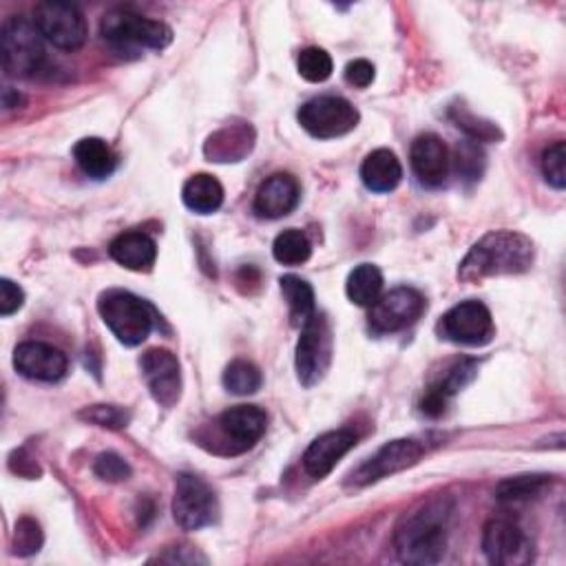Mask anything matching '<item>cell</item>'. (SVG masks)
I'll list each match as a JSON object with an SVG mask.
<instances>
[{
    "label": "cell",
    "instance_id": "6da1fadb",
    "mask_svg": "<svg viewBox=\"0 0 566 566\" xmlns=\"http://www.w3.org/2000/svg\"><path fill=\"white\" fill-rule=\"evenodd\" d=\"M535 262L533 241L516 230H492L478 239L458 268V279L467 284L490 277L522 275Z\"/></svg>",
    "mask_w": 566,
    "mask_h": 566
},
{
    "label": "cell",
    "instance_id": "7a4b0ae2",
    "mask_svg": "<svg viewBox=\"0 0 566 566\" xmlns=\"http://www.w3.org/2000/svg\"><path fill=\"white\" fill-rule=\"evenodd\" d=\"M451 514L454 503L441 496L402 520L394 535L398 559L417 566L438 564L447 551Z\"/></svg>",
    "mask_w": 566,
    "mask_h": 566
},
{
    "label": "cell",
    "instance_id": "3957f363",
    "mask_svg": "<svg viewBox=\"0 0 566 566\" xmlns=\"http://www.w3.org/2000/svg\"><path fill=\"white\" fill-rule=\"evenodd\" d=\"M98 312L113 337L127 348L144 344L155 326V310L127 290L103 292L98 299Z\"/></svg>",
    "mask_w": 566,
    "mask_h": 566
},
{
    "label": "cell",
    "instance_id": "277c9868",
    "mask_svg": "<svg viewBox=\"0 0 566 566\" xmlns=\"http://www.w3.org/2000/svg\"><path fill=\"white\" fill-rule=\"evenodd\" d=\"M103 38L120 51L167 49L173 43L169 25L144 19L129 10H113L100 23Z\"/></svg>",
    "mask_w": 566,
    "mask_h": 566
},
{
    "label": "cell",
    "instance_id": "5b68a950",
    "mask_svg": "<svg viewBox=\"0 0 566 566\" xmlns=\"http://www.w3.org/2000/svg\"><path fill=\"white\" fill-rule=\"evenodd\" d=\"M43 34L34 21L14 16L3 25L0 32V56H3V69L10 75H34L45 62Z\"/></svg>",
    "mask_w": 566,
    "mask_h": 566
},
{
    "label": "cell",
    "instance_id": "8992f818",
    "mask_svg": "<svg viewBox=\"0 0 566 566\" xmlns=\"http://www.w3.org/2000/svg\"><path fill=\"white\" fill-rule=\"evenodd\" d=\"M333 363V330L328 318L314 312L303 326L297 344V376L303 387H314L328 374Z\"/></svg>",
    "mask_w": 566,
    "mask_h": 566
},
{
    "label": "cell",
    "instance_id": "52a82bcc",
    "mask_svg": "<svg viewBox=\"0 0 566 566\" xmlns=\"http://www.w3.org/2000/svg\"><path fill=\"white\" fill-rule=\"evenodd\" d=\"M438 335L456 346H487L496 337L490 308L480 301H462L447 310L438 321Z\"/></svg>",
    "mask_w": 566,
    "mask_h": 566
},
{
    "label": "cell",
    "instance_id": "ba28073f",
    "mask_svg": "<svg viewBox=\"0 0 566 566\" xmlns=\"http://www.w3.org/2000/svg\"><path fill=\"white\" fill-rule=\"evenodd\" d=\"M299 124L318 140H333L348 135L357 129L361 116L359 111L339 96H318L308 100L299 113Z\"/></svg>",
    "mask_w": 566,
    "mask_h": 566
},
{
    "label": "cell",
    "instance_id": "9c48e42d",
    "mask_svg": "<svg viewBox=\"0 0 566 566\" xmlns=\"http://www.w3.org/2000/svg\"><path fill=\"white\" fill-rule=\"evenodd\" d=\"M34 25L47 43L58 49L73 51L87 43V21L85 14L71 3L47 0L34 10Z\"/></svg>",
    "mask_w": 566,
    "mask_h": 566
},
{
    "label": "cell",
    "instance_id": "30bf717a",
    "mask_svg": "<svg viewBox=\"0 0 566 566\" xmlns=\"http://www.w3.org/2000/svg\"><path fill=\"white\" fill-rule=\"evenodd\" d=\"M427 310L425 297L408 286H400L389 290L387 294L378 297V301L370 310V330L376 335H392L400 333L423 316Z\"/></svg>",
    "mask_w": 566,
    "mask_h": 566
},
{
    "label": "cell",
    "instance_id": "8fae6325",
    "mask_svg": "<svg viewBox=\"0 0 566 566\" xmlns=\"http://www.w3.org/2000/svg\"><path fill=\"white\" fill-rule=\"evenodd\" d=\"M173 516H176V522L180 525V529H184V531H200L215 522L217 498L202 478H197L193 473L178 475Z\"/></svg>",
    "mask_w": 566,
    "mask_h": 566
},
{
    "label": "cell",
    "instance_id": "7c38bea8",
    "mask_svg": "<svg viewBox=\"0 0 566 566\" xmlns=\"http://www.w3.org/2000/svg\"><path fill=\"white\" fill-rule=\"evenodd\" d=\"M482 553L498 566H525L533 562L529 535L509 518H494L484 525Z\"/></svg>",
    "mask_w": 566,
    "mask_h": 566
},
{
    "label": "cell",
    "instance_id": "4fadbf2b",
    "mask_svg": "<svg viewBox=\"0 0 566 566\" xmlns=\"http://www.w3.org/2000/svg\"><path fill=\"white\" fill-rule=\"evenodd\" d=\"M425 454H427L425 443L417 438H398L383 445L370 460H365L357 471H352L350 478L354 484H359V487H365V484L378 482L402 469L414 467Z\"/></svg>",
    "mask_w": 566,
    "mask_h": 566
},
{
    "label": "cell",
    "instance_id": "5bb4252c",
    "mask_svg": "<svg viewBox=\"0 0 566 566\" xmlns=\"http://www.w3.org/2000/svg\"><path fill=\"white\" fill-rule=\"evenodd\" d=\"M140 365L150 396L161 408H173L182 396V372L178 357L169 350L153 348L142 357Z\"/></svg>",
    "mask_w": 566,
    "mask_h": 566
},
{
    "label": "cell",
    "instance_id": "9a60e30c",
    "mask_svg": "<svg viewBox=\"0 0 566 566\" xmlns=\"http://www.w3.org/2000/svg\"><path fill=\"white\" fill-rule=\"evenodd\" d=\"M14 368L25 378L43 381V383H56L64 378L69 370V361L62 350L40 344V341H25L14 352Z\"/></svg>",
    "mask_w": 566,
    "mask_h": 566
},
{
    "label": "cell",
    "instance_id": "2e32d148",
    "mask_svg": "<svg viewBox=\"0 0 566 566\" xmlns=\"http://www.w3.org/2000/svg\"><path fill=\"white\" fill-rule=\"evenodd\" d=\"M217 425L230 445V454H241L262 441L268 427V417L257 406H237L226 410Z\"/></svg>",
    "mask_w": 566,
    "mask_h": 566
},
{
    "label": "cell",
    "instance_id": "e0dca14e",
    "mask_svg": "<svg viewBox=\"0 0 566 566\" xmlns=\"http://www.w3.org/2000/svg\"><path fill=\"white\" fill-rule=\"evenodd\" d=\"M412 169L425 189H438L449 176V150L434 133H423L412 144Z\"/></svg>",
    "mask_w": 566,
    "mask_h": 566
},
{
    "label": "cell",
    "instance_id": "ac0fdd59",
    "mask_svg": "<svg viewBox=\"0 0 566 566\" xmlns=\"http://www.w3.org/2000/svg\"><path fill=\"white\" fill-rule=\"evenodd\" d=\"M354 445H357V434L350 430H335L328 434H321L305 449L303 469L314 480L326 478Z\"/></svg>",
    "mask_w": 566,
    "mask_h": 566
},
{
    "label": "cell",
    "instance_id": "d6986e66",
    "mask_svg": "<svg viewBox=\"0 0 566 566\" xmlns=\"http://www.w3.org/2000/svg\"><path fill=\"white\" fill-rule=\"evenodd\" d=\"M299 197V182L288 173H277L260 186L253 208L264 219H279L297 208Z\"/></svg>",
    "mask_w": 566,
    "mask_h": 566
},
{
    "label": "cell",
    "instance_id": "ffe728a7",
    "mask_svg": "<svg viewBox=\"0 0 566 566\" xmlns=\"http://www.w3.org/2000/svg\"><path fill=\"white\" fill-rule=\"evenodd\" d=\"M478 372V363L473 359H460L456 361L425 394L423 402H421V410L423 414L432 417V419H438L443 417L445 408H447V400L451 396H456L462 387H467L473 376Z\"/></svg>",
    "mask_w": 566,
    "mask_h": 566
},
{
    "label": "cell",
    "instance_id": "44dd1931",
    "mask_svg": "<svg viewBox=\"0 0 566 566\" xmlns=\"http://www.w3.org/2000/svg\"><path fill=\"white\" fill-rule=\"evenodd\" d=\"M109 255L120 266L135 270V273H144V270L153 268V264L157 260V246L146 232L131 230V232L118 234L111 241Z\"/></svg>",
    "mask_w": 566,
    "mask_h": 566
},
{
    "label": "cell",
    "instance_id": "7402d4cb",
    "mask_svg": "<svg viewBox=\"0 0 566 566\" xmlns=\"http://www.w3.org/2000/svg\"><path fill=\"white\" fill-rule=\"evenodd\" d=\"M402 167L389 148L372 150L361 165V180L372 193H389L400 184Z\"/></svg>",
    "mask_w": 566,
    "mask_h": 566
},
{
    "label": "cell",
    "instance_id": "603a6c76",
    "mask_svg": "<svg viewBox=\"0 0 566 566\" xmlns=\"http://www.w3.org/2000/svg\"><path fill=\"white\" fill-rule=\"evenodd\" d=\"M255 144V131L249 124H230L208 137L204 153L210 161H239L251 153Z\"/></svg>",
    "mask_w": 566,
    "mask_h": 566
},
{
    "label": "cell",
    "instance_id": "cb8c5ba5",
    "mask_svg": "<svg viewBox=\"0 0 566 566\" xmlns=\"http://www.w3.org/2000/svg\"><path fill=\"white\" fill-rule=\"evenodd\" d=\"M73 157L77 161V167L83 169L89 178L94 180H105L109 178L116 167H118V159L116 153L111 150V146L100 140V137H85L80 140L73 146Z\"/></svg>",
    "mask_w": 566,
    "mask_h": 566
},
{
    "label": "cell",
    "instance_id": "d4e9b609",
    "mask_svg": "<svg viewBox=\"0 0 566 566\" xmlns=\"http://www.w3.org/2000/svg\"><path fill=\"white\" fill-rule=\"evenodd\" d=\"M182 200L186 208L200 215H210L219 210L224 204V186L208 173H197L189 178V182L182 189Z\"/></svg>",
    "mask_w": 566,
    "mask_h": 566
},
{
    "label": "cell",
    "instance_id": "484cf974",
    "mask_svg": "<svg viewBox=\"0 0 566 566\" xmlns=\"http://www.w3.org/2000/svg\"><path fill=\"white\" fill-rule=\"evenodd\" d=\"M383 290V273L374 264L357 266L346 284V292L352 303L361 308H372Z\"/></svg>",
    "mask_w": 566,
    "mask_h": 566
},
{
    "label": "cell",
    "instance_id": "4316f807",
    "mask_svg": "<svg viewBox=\"0 0 566 566\" xmlns=\"http://www.w3.org/2000/svg\"><path fill=\"white\" fill-rule=\"evenodd\" d=\"M281 292L290 305V318L294 326H303V323L316 312L314 310V290L312 286L294 275L281 277Z\"/></svg>",
    "mask_w": 566,
    "mask_h": 566
},
{
    "label": "cell",
    "instance_id": "83f0119b",
    "mask_svg": "<svg viewBox=\"0 0 566 566\" xmlns=\"http://www.w3.org/2000/svg\"><path fill=\"white\" fill-rule=\"evenodd\" d=\"M551 484V475H516L509 480H503L496 490L498 501L503 503H522L538 498Z\"/></svg>",
    "mask_w": 566,
    "mask_h": 566
},
{
    "label": "cell",
    "instance_id": "f1b7e54d",
    "mask_svg": "<svg viewBox=\"0 0 566 566\" xmlns=\"http://www.w3.org/2000/svg\"><path fill=\"white\" fill-rule=\"evenodd\" d=\"M262 383H264V376H262L260 368L244 359L232 361L224 372V387L237 396L257 394L262 389Z\"/></svg>",
    "mask_w": 566,
    "mask_h": 566
},
{
    "label": "cell",
    "instance_id": "f546056e",
    "mask_svg": "<svg viewBox=\"0 0 566 566\" xmlns=\"http://www.w3.org/2000/svg\"><path fill=\"white\" fill-rule=\"evenodd\" d=\"M273 255L284 266H301L310 260L312 244L301 230L290 228V230H284L281 234H277L275 244H273Z\"/></svg>",
    "mask_w": 566,
    "mask_h": 566
},
{
    "label": "cell",
    "instance_id": "4dcf8cb0",
    "mask_svg": "<svg viewBox=\"0 0 566 566\" xmlns=\"http://www.w3.org/2000/svg\"><path fill=\"white\" fill-rule=\"evenodd\" d=\"M299 73L308 83H326V80L333 75V58L328 51H323L318 47H308L299 53L297 60Z\"/></svg>",
    "mask_w": 566,
    "mask_h": 566
},
{
    "label": "cell",
    "instance_id": "1f68e13d",
    "mask_svg": "<svg viewBox=\"0 0 566 566\" xmlns=\"http://www.w3.org/2000/svg\"><path fill=\"white\" fill-rule=\"evenodd\" d=\"M456 171L462 180L475 182L484 171V153L473 140H465L456 146Z\"/></svg>",
    "mask_w": 566,
    "mask_h": 566
},
{
    "label": "cell",
    "instance_id": "d6a6232c",
    "mask_svg": "<svg viewBox=\"0 0 566 566\" xmlns=\"http://www.w3.org/2000/svg\"><path fill=\"white\" fill-rule=\"evenodd\" d=\"M451 118H454L456 127L462 129L469 135V140H473V142H496V140L503 137V133L498 131L496 124H492L487 120H480V118H475L473 113H469L465 109L454 107L451 109Z\"/></svg>",
    "mask_w": 566,
    "mask_h": 566
},
{
    "label": "cell",
    "instance_id": "836d02e7",
    "mask_svg": "<svg viewBox=\"0 0 566 566\" xmlns=\"http://www.w3.org/2000/svg\"><path fill=\"white\" fill-rule=\"evenodd\" d=\"M566 146L564 142H555L551 144L544 153H542V173L544 180L555 189V191H564L566 186Z\"/></svg>",
    "mask_w": 566,
    "mask_h": 566
},
{
    "label": "cell",
    "instance_id": "e575fe53",
    "mask_svg": "<svg viewBox=\"0 0 566 566\" xmlns=\"http://www.w3.org/2000/svg\"><path fill=\"white\" fill-rule=\"evenodd\" d=\"M45 535L40 525L34 518H21L14 529V553L21 557H29L43 549Z\"/></svg>",
    "mask_w": 566,
    "mask_h": 566
},
{
    "label": "cell",
    "instance_id": "d590c367",
    "mask_svg": "<svg viewBox=\"0 0 566 566\" xmlns=\"http://www.w3.org/2000/svg\"><path fill=\"white\" fill-rule=\"evenodd\" d=\"M77 417L92 425L105 427V430H122L131 421L129 410H122L118 406H92V408H85Z\"/></svg>",
    "mask_w": 566,
    "mask_h": 566
},
{
    "label": "cell",
    "instance_id": "8d00e7d4",
    "mask_svg": "<svg viewBox=\"0 0 566 566\" xmlns=\"http://www.w3.org/2000/svg\"><path fill=\"white\" fill-rule=\"evenodd\" d=\"M94 473L105 482H124L131 478V467L122 456L107 451L96 458Z\"/></svg>",
    "mask_w": 566,
    "mask_h": 566
},
{
    "label": "cell",
    "instance_id": "74e56055",
    "mask_svg": "<svg viewBox=\"0 0 566 566\" xmlns=\"http://www.w3.org/2000/svg\"><path fill=\"white\" fill-rule=\"evenodd\" d=\"M23 303H25V292H23L21 286H16L10 279L0 281V314L10 316L16 310H21Z\"/></svg>",
    "mask_w": 566,
    "mask_h": 566
},
{
    "label": "cell",
    "instance_id": "f35d334b",
    "mask_svg": "<svg viewBox=\"0 0 566 566\" xmlns=\"http://www.w3.org/2000/svg\"><path fill=\"white\" fill-rule=\"evenodd\" d=\"M374 75H376V69L372 62L359 58V60H352L348 67H346V80L350 85L359 87V89H365L374 83Z\"/></svg>",
    "mask_w": 566,
    "mask_h": 566
},
{
    "label": "cell",
    "instance_id": "ab89813d",
    "mask_svg": "<svg viewBox=\"0 0 566 566\" xmlns=\"http://www.w3.org/2000/svg\"><path fill=\"white\" fill-rule=\"evenodd\" d=\"M10 467H12L16 473L25 475V478H36V475H40V469H38L36 460H34L32 456H27V449L14 451L12 458H10Z\"/></svg>",
    "mask_w": 566,
    "mask_h": 566
},
{
    "label": "cell",
    "instance_id": "60d3db41",
    "mask_svg": "<svg viewBox=\"0 0 566 566\" xmlns=\"http://www.w3.org/2000/svg\"><path fill=\"white\" fill-rule=\"evenodd\" d=\"M184 551H186V546H180V549H173V555H171V553H167V555H159L157 559H161V562H178V564H193V562H206V557H204V555H200L197 551H191L189 555H186Z\"/></svg>",
    "mask_w": 566,
    "mask_h": 566
},
{
    "label": "cell",
    "instance_id": "b9f144b4",
    "mask_svg": "<svg viewBox=\"0 0 566 566\" xmlns=\"http://www.w3.org/2000/svg\"><path fill=\"white\" fill-rule=\"evenodd\" d=\"M23 103H25L23 94L14 92L12 87H8V89L3 92V107H5V109H16V107H21Z\"/></svg>",
    "mask_w": 566,
    "mask_h": 566
}]
</instances>
